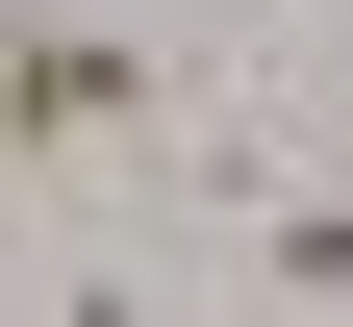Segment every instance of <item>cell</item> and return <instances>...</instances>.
Returning a JSON list of instances; mask_svg holds the SVG:
<instances>
[{"mask_svg": "<svg viewBox=\"0 0 353 327\" xmlns=\"http://www.w3.org/2000/svg\"><path fill=\"white\" fill-rule=\"evenodd\" d=\"M152 126H176V51L126 0H0V202H51V176L152 151Z\"/></svg>", "mask_w": 353, "mask_h": 327, "instance_id": "6da1fadb", "label": "cell"}, {"mask_svg": "<svg viewBox=\"0 0 353 327\" xmlns=\"http://www.w3.org/2000/svg\"><path fill=\"white\" fill-rule=\"evenodd\" d=\"M252 277H278V302H353V176H328V202H278V226H252Z\"/></svg>", "mask_w": 353, "mask_h": 327, "instance_id": "7a4b0ae2", "label": "cell"}]
</instances>
